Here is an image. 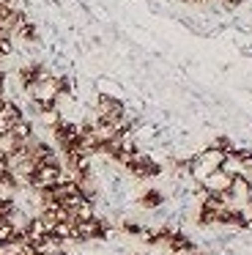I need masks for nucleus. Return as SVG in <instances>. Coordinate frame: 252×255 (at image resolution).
I'll return each mask as SVG.
<instances>
[{
	"label": "nucleus",
	"instance_id": "9",
	"mask_svg": "<svg viewBox=\"0 0 252 255\" xmlns=\"http://www.w3.org/2000/svg\"><path fill=\"white\" fill-rule=\"evenodd\" d=\"M167 250L173 255H192L195 253V242H192L186 233H181V231H170V236H167Z\"/></svg>",
	"mask_w": 252,
	"mask_h": 255
},
{
	"label": "nucleus",
	"instance_id": "2",
	"mask_svg": "<svg viewBox=\"0 0 252 255\" xmlns=\"http://www.w3.org/2000/svg\"><path fill=\"white\" fill-rule=\"evenodd\" d=\"M225 156H228V154H225V151H219L217 145L197 151L195 156H189V176H195L197 184H200L208 173H214V170H219V167H222Z\"/></svg>",
	"mask_w": 252,
	"mask_h": 255
},
{
	"label": "nucleus",
	"instance_id": "3",
	"mask_svg": "<svg viewBox=\"0 0 252 255\" xmlns=\"http://www.w3.org/2000/svg\"><path fill=\"white\" fill-rule=\"evenodd\" d=\"M52 134H55V143H58L60 151H80V140H82V132L77 124L66 121V118H60L58 124H52Z\"/></svg>",
	"mask_w": 252,
	"mask_h": 255
},
{
	"label": "nucleus",
	"instance_id": "10",
	"mask_svg": "<svg viewBox=\"0 0 252 255\" xmlns=\"http://www.w3.org/2000/svg\"><path fill=\"white\" fill-rule=\"evenodd\" d=\"M164 203V195L159 192V189H145L140 198V206L142 209H159V206Z\"/></svg>",
	"mask_w": 252,
	"mask_h": 255
},
{
	"label": "nucleus",
	"instance_id": "7",
	"mask_svg": "<svg viewBox=\"0 0 252 255\" xmlns=\"http://www.w3.org/2000/svg\"><path fill=\"white\" fill-rule=\"evenodd\" d=\"M228 198H230V203H250L252 181H250V178H244V176H233L230 189H228Z\"/></svg>",
	"mask_w": 252,
	"mask_h": 255
},
{
	"label": "nucleus",
	"instance_id": "5",
	"mask_svg": "<svg viewBox=\"0 0 252 255\" xmlns=\"http://www.w3.org/2000/svg\"><path fill=\"white\" fill-rule=\"evenodd\" d=\"M124 167H126V170H129L134 178H153V176H159V173H162L159 162H153L151 156L145 154V151H134Z\"/></svg>",
	"mask_w": 252,
	"mask_h": 255
},
{
	"label": "nucleus",
	"instance_id": "8",
	"mask_svg": "<svg viewBox=\"0 0 252 255\" xmlns=\"http://www.w3.org/2000/svg\"><path fill=\"white\" fill-rule=\"evenodd\" d=\"M47 69H44V63H25V66L19 69V85L25 91H30L33 85L38 83V80H44L47 77Z\"/></svg>",
	"mask_w": 252,
	"mask_h": 255
},
{
	"label": "nucleus",
	"instance_id": "13",
	"mask_svg": "<svg viewBox=\"0 0 252 255\" xmlns=\"http://www.w3.org/2000/svg\"><path fill=\"white\" fill-rule=\"evenodd\" d=\"M192 255H206V253H197V250H195V253H192Z\"/></svg>",
	"mask_w": 252,
	"mask_h": 255
},
{
	"label": "nucleus",
	"instance_id": "12",
	"mask_svg": "<svg viewBox=\"0 0 252 255\" xmlns=\"http://www.w3.org/2000/svg\"><path fill=\"white\" fill-rule=\"evenodd\" d=\"M225 3H228V6H241L244 0H225Z\"/></svg>",
	"mask_w": 252,
	"mask_h": 255
},
{
	"label": "nucleus",
	"instance_id": "1",
	"mask_svg": "<svg viewBox=\"0 0 252 255\" xmlns=\"http://www.w3.org/2000/svg\"><path fill=\"white\" fill-rule=\"evenodd\" d=\"M66 178H69V173L63 170L60 159H55V162H38L27 184H30L36 192H49V189H55L60 181H66Z\"/></svg>",
	"mask_w": 252,
	"mask_h": 255
},
{
	"label": "nucleus",
	"instance_id": "6",
	"mask_svg": "<svg viewBox=\"0 0 252 255\" xmlns=\"http://www.w3.org/2000/svg\"><path fill=\"white\" fill-rule=\"evenodd\" d=\"M230 181H233V176H230L228 170H214V173H208L206 178L200 181V189L203 192H228L230 189Z\"/></svg>",
	"mask_w": 252,
	"mask_h": 255
},
{
	"label": "nucleus",
	"instance_id": "11",
	"mask_svg": "<svg viewBox=\"0 0 252 255\" xmlns=\"http://www.w3.org/2000/svg\"><path fill=\"white\" fill-rule=\"evenodd\" d=\"M124 231H126V233H131V236H140V233H145L140 225H137V222H129V220L124 222Z\"/></svg>",
	"mask_w": 252,
	"mask_h": 255
},
{
	"label": "nucleus",
	"instance_id": "4",
	"mask_svg": "<svg viewBox=\"0 0 252 255\" xmlns=\"http://www.w3.org/2000/svg\"><path fill=\"white\" fill-rule=\"evenodd\" d=\"M126 118V107L121 99L110 94H102L96 99V121H104V124H121Z\"/></svg>",
	"mask_w": 252,
	"mask_h": 255
}]
</instances>
